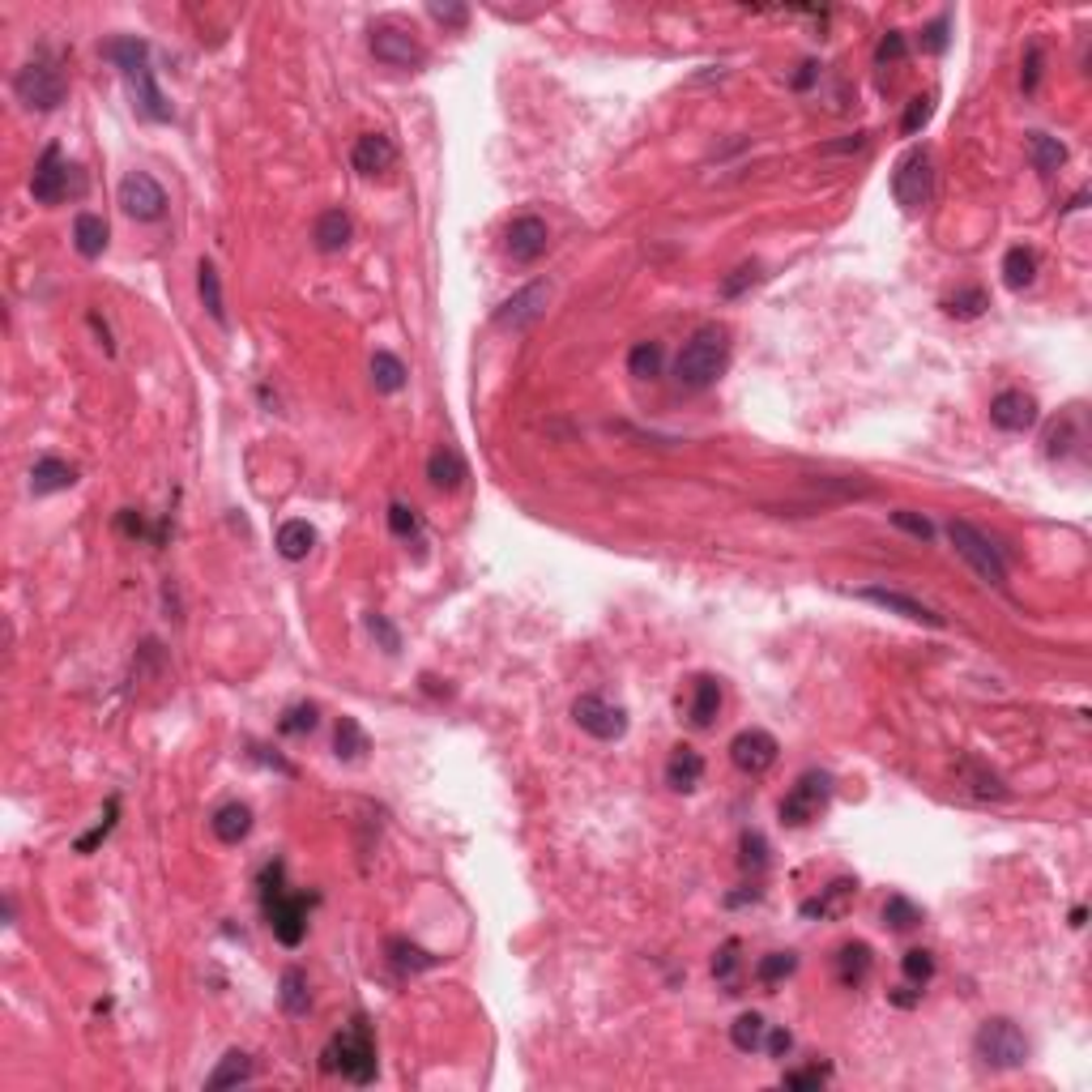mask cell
Listing matches in <instances>:
<instances>
[{
	"label": "cell",
	"instance_id": "6f0895ef",
	"mask_svg": "<svg viewBox=\"0 0 1092 1092\" xmlns=\"http://www.w3.org/2000/svg\"><path fill=\"white\" fill-rule=\"evenodd\" d=\"M427 13H431L435 22H444V26H465V18H469L465 5H427Z\"/></svg>",
	"mask_w": 1092,
	"mask_h": 1092
},
{
	"label": "cell",
	"instance_id": "83f0119b",
	"mask_svg": "<svg viewBox=\"0 0 1092 1092\" xmlns=\"http://www.w3.org/2000/svg\"><path fill=\"white\" fill-rule=\"evenodd\" d=\"M197 291H201V304L214 316L218 325H227V304H223V278H218V265L214 261H201L197 265Z\"/></svg>",
	"mask_w": 1092,
	"mask_h": 1092
},
{
	"label": "cell",
	"instance_id": "5bb4252c",
	"mask_svg": "<svg viewBox=\"0 0 1092 1092\" xmlns=\"http://www.w3.org/2000/svg\"><path fill=\"white\" fill-rule=\"evenodd\" d=\"M547 299H551V287L547 282H529L525 291H516L512 299H503V304L495 308V325L499 329H529L537 316H542V308H547Z\"/></svg>",
	"mask_w": 1092,
	"mask_h": 1092
},
{
	"label": "cell",
	"instance_id": "f5cc1de1",
	"mask_svg": "<svg viewBox=\"0 0 1092 1092\" xmlns=\"http://www.w3.org/2000/svg\"><path fill=\"white\" fill-rule=\"evenodd\" d=\"M785 1088H819L828 1084V1067H806V1071H785Z\"/></svg>",
	"mask_w": 1092,
	"mask_h": 1092
},
{
	"label": "cell",
	"instance_id": "8fae6325",
	"mask_svg": "<svg viewBox=\"0 0 1092 1092\" xmlns=\"http://www.w3.org/2000/svg\"><path fill=\"white\" fill-rule=\"evenodd\" d=\"M261 904H265L269 931H274V939H278L282 948H299V944H304V935H308V904H304V896L278 892V896H269Z\"/></svg>",
	"mask_w": 1092,
	"mask_h": 1092
},
{
	"label": "cell",
	"instance_id": "d590c367",
	"mask_svg": "<svg viewBox=\"0 0 1092 1092\" xmlns=\"http://www.w3.org/2000/svg\"><path fill=\"white\" fill-rule=\"evenodd\" d=\"M372 384L380 393H397L401 384H406V367H401V359L389 355V350H376L372 355Z\"/></svg>",
	"mask_w": 1092,
	"mask_h": 1092
},
{
	"label": "cell",
	"instance_id": "5b68a950",
	"mask_svg": "<svg viewBox=\"0 0 1092 1092\" xmlns=\"http://www.w3.org/2000/svg\"><path fill=\"white\" fill-rule=\"evenodd\" d=\"M828 802H832V777L819 768H806L802 777L789 785V794L781 798V819L789 828H806L811 819L828 811Z\"/></svg>",
	"mask_w": 1092,
	"mask_h": 1092
},
{
	"label": "cell",
	"instance_id": "3957f363",
	"mask_svg": "<svg viewBox=\"0 0 1092 1092\" xmlns=\"http://www.w3.org/2000/svg\"><path fill=\"white\" fill-rule=\"evenodd\" d=\"M973 1050H978V1058L986 1067L1012 1071V1067H1024V1058H1029V1041H1024V1033L1016 1029V1020L990 1016V1020H982L978 1037H973Z\"/></svg>",
	"mask_w": 1092,
	"mask_h": 1092
},
{
	"label": "cell",
	"instance_id": "94428289",
	"mask_svg": "<svg viewBox=\"0 0 1092 1092\" xmlns=\"http://www.w3.org/2000/svg\"><path fill=\"white\" fill-rule=\"evenodd\" d=\"M892 1003H900V1007H914V1003H918V995H909V990H892Z\"/></svg>",
	"mask_w": 1092,
	"mask_h": 1092
},
{
	"label": "cell",
	"instance_id": "cb8c5ba5",
	"mask_svg": "<svg viewBox=\"0 0 1092 1092\" xmlns=\"http://www.w3.org/2000/svg\"><path fill=\"white\" fill-rule=\"evenodd\" d=\"M700 777H704V760H700V751H692V747H675V755H670V764H666V781H670V789H696L700 785Z\"/></svg>",
	"mask_w": 1092,
	"mask_h": 1092
},
{
	"label": "cell",
	"instance_id": "484cf974",
	"mask_svg": "<svg viewBox=\"0 0 1092 1092\" xmlns=\"http://www.w3.org/2000/svg\"><path fill=\"white\" fill-rule=\"evenodd\" d=\"M248 1080H252V1058H248L244 1050H227L223 1063L210 1071L206 1088H210V1092H218V1088H240V1084H248Z\"/></svg>",
	"mask_w": 1092,
	"mask_h": 1092
},
{
	"label": "cell",
	"instance_id": "11a10c76",
	"mask_svg": "<svg viewBox=\"0 0 1092 1092\" xmlns=\"http://www.w3.org/2000/svg\"><path fill=\"white\" fill-rule=\"evenodd\" d=\"M367 632H372V636H380L384 653H397V649H401L397 632H393V624H389V619H384V615H367Z\"/></svg>",
	"mask_w": 1092,
	"mask_h": 1092
},
{
	"label": "cell",
	"instance_id": "60d3db41",
	"mask_svg": "<svg viewBox=\"0 0 1092 1092\" xmlns=\"http://www.w3.org/2000/svg\"><path fill=\"white\" fill-rule=\"evenodd\" d=\"M883 922H887L892 931H914L918 922H922V909H918L909 896H887V904H883Z\"/></svg>",
	"mask_w": 1092,
	"mask_h": 1092
},
{
	"label": "cell",
	"instance_id": "4fadbf2b",
	"mask_svg": "<svg viewBox=\"0 0 1092 1092\" xmlns=\"http://www.w3.org/2000/svg\"><path fill=\"white\" fill-rule=\"evenodd\" d=\"M372 56L384 60V64H397V69H418V64L427 60L423 47L410 39V30L389 26V22L372 26Z\"/></svg>",
	"mask_w": 1092,
	"mask_h": 1092
},
{
	"label": "cell",
	"instance_id": "f1b7e54d",
	"mask_svg": "<svg viewBox=\"0 0 1092 1092\" xmlns=\"http://www.w3.org/2000/svg\"><path fill=\"white\" fill-rule=\"evenodd\" d=\"M1033 278H1037V252L1033 248H1007V257H1003V282L1012 291H1024V287H1033Z\"/></svg>",
	"mask_w": 1092,
	"mask_h": 1092
},
{
	"label": "cell",
	"instance_id": "ffe728a7",
	"mask_svg": "<svg viewBox=\"0 0 1092 1092\" xmlns=\"http://www.w3.org/2000/svg\"><path fill=\"white\" fill-rule=\"evenodd\" d=\"M73 482H77V469L69 461H60V457H43V461H35V469H30V491L35 495L69 491Z\"/></svg>",
	"mask_w": 1092,
	"mask_h": 1092
},
{
	"label": "cell",
	"instance_id": "680465c9",
	"mask_svg": "<svg viewBox=\"0 0 1092 1092\" xmlns=\"http://www.w3.org/2000/svg\"><path fill=\"white\" fill-rule=\"evenodd\" d=\"M789 1046H794V1037H789V1029H772V1033H768V1054H772V1058H785V1054H789Z\"/></svg>",
	"mask_w": 1092,
	"mask_h": 1092
},
{
	"label": "cell",
	"instance_id": "9a60e30c",
	"mask_svg": "<svg viewBox=\"0 0 1092 1092\" xmlns=\"http://www.w3.org/2000/svg\"><path fill=\"white\" fill-rule=\"evenodd\" d=\"M862 602H875V607L883 611H892L900 619H914V624H927V628H944V615L931 611L927 602H918L909 594H900V590H883V585H870V590H858Z\"/></svg>",
	"mask_w": 1092,
	"mask_h": 1092
},
{
	"label": "cell",
	"instance_id": "d6a6232c",
	"mask_svg": "<svg viewBox=\"0 0 1092 1092\" xmlns=\"http://www.w3.org/2000/svg\"><path fill=\"white\" fill-rule=\"evenodd\" d=\"M333 747H338L342 760H363V755L372 751V738H367V730L359 726L355 717H342L338 721V734H333Z\"/></svg>",
	"mask_w": 1092,
	"mask_h": 1092
},
{
	"label": "cell",
	"instance_id": "836d02e7",
	"mask_svg": "<svg viewBox=\"0 0 1092 1092\" xmlns=\"http://www.w3.org/2000/svg\"><path fill=\"white\" fill-rule=\"evenodd\" d=\"M278 999H282V1012H287V1016H308L312 995H308V978H304V973H299V969H287V973H282Z\"/></svg>",
	"mask_w": 1092,
	"mask_h": 1092
},
{
	"label": "cell",
	"instance_id": "d4e9b609",
	"mask_svg": "<svg viewBox=\"0 0 1092 1092\" xmlns=\"http://www.w3.org/2000/svg\"><path fill=\"white\" fill-rule=\"evenodd\" d=\"M870 948L866 944H845L841 952H836V978H841V986L849 990H858L866 978H870Z\"/></svg>",
	"mask_w": 1092,
	"mask_h": 1092
},
{
	"label": "cell",
	"instance_id": "816d5d0a",
	"mask_svg": "<svg viewBox=\"0 0 1092 1092\" xmlns=\"http://www.w3.org/2000/svg\"><path fill=\"white\" fill-rule=\"evenodd\" d=\"M389 529H393L397 537H414V533H418V516H414V508H406V503H393V508H389Z\"/></svg>",
	"mask_w": 1092,
	"mask_h": 1092
},
{
	"label": "cell",
	"instance_id": "d6986e66",
	"mask_svg": "<svg viewBox=\"0 0 1092 1092\" xmlns=\"http://www.w3.org/2000/svg\"><path fill=\"white\" fill-rule=\"evenodd\" d=\"M717 709H721V683H717L713 675L692 679V700H687V717H692V726H696V730L713 726Z\"/></svg>",
	"mask_w": 1092,
	"mask_h": 1092
},
{
	"label": "cell",
	"instance_id": "7c38bea8",
	"mask_svg": "<svg viewBox=\"0 0 1092 1092\" xmlns=\"http://www.w3.org/2000/svg\"><path fill=\"white\" fill-rule=\"evenodd\" d=\"M777 738H772L768 730H743V734H734V743H730V760L738 772H747V777H760V772H768L772 764H777Z\"/></svg>",
	"mask_w": 1092,
	"mask_h": 1092
},
{
	"label": "cell",
	"instance_id": "f546056e",
	"mask_svg": "<svg viewBox=\"0 0 1092 1092\" xmlns=\"http://www.w3.org/2000/svg\"><path fill=\"white\" fill-rule=\"evenodd\" d=\"M853 892H858V879H836V883H828L824 896H815V900L802 904V918H832V914H841L845 900H853Z\"/></svg>",
	"mask_w": 1092,
	"mask_h": 1092
},
{
	"label": "cell",
	"instance_id": "30bf717a",
	"mask_svg": "<svg viewBox=\"0 0 1092 1092\" xmlns=\"http://www.w3.org/2000/svg\"><path fill=\"white\" fill-rule=\"evenodd\" d=\"M573 721H577L585 734L602 738V743H611V738H624V730H628V713L619 709V704L594 696V692L581 696V700L573 704Z\"/></svg>",
	"mask_w": 1092,
	"mask_h": 1092
},
{
	"label": "cell",
	"instance_id": "681fc988",
	"mask_svg": "<svg viewBox=\"0 0 1092 1092\" xmlns=\"http://www.w3.org/2000/svg\"><path fill=\"white\" fill-rule=\"evenodd\" d=\"M931 111H935V98H931V94H922V98H914V103H909V111H904V124H900V128H904V132H909V137H914V132H918V128H927V120H931Z\"/></svg>",
	"mask_w": 1092,
	"mask_h": 1092
},
{
	"label": "cell",
	"instance_id": "b9f144b4",
	"mask_svg": "<svg viewBox=\"0 0 1092 1092\" xmlns=\"http://www.w3.org/2000/svg\"><path fill=\"white\" fill-rule=\"evenodd\" d=\"M900 969H904V978H909L914 986H927L935 978V956L927 948H909V952H904V961H900Z\"/></svg>",
	"mask_w": 1092,
	"mask_h": 1092
},
{
	"label": "cell",
	"instance_id": "f6af8a7d",
	"mask_svg": "<svg viewBox=\"0 0 1092 1092\" xmlns=\"http://www.w3.org/2000/svg\"><path fill=\"white\" fill-rule=\"evenodd\" d=\"M734 973H738V939H730V944L717 952V961H713V978L721 986H730V995H738V990H734Z\"/></svg>",
	"mask_w": 1092,
	"mask_h": 1092
},
{
	"label": "cell",
	"instance_id": "7bdbcfd3",
	"mask_svg": "<svg viewBox=\"0 0 1092 1092\" xmlns=\"http://www.w3.org/2000/svg\"><path fill=\"white\" fill-rule=\"evenodd\" d=\"M115 815H120V798H107V811H103V819H98V824L81 836L77 841V853H90L94 845H103L107 836H111V828H115Z\"/></svg>",
	"mask_w": 1092,
	"mask_h": 1092
},
{
	"label": "cell",
	"instance_id": "4316f807",
	"mask_svg": "<svg viewBox=\"0 0 1092 1092\" xmlns=\"http://www.w3.org/2000/svg\"><path fill=\"white\" fill-rule=\"evenodd\" d=\"M312 240H316L321 252H342L350 244V218L342 210H325L312 227Z\"/></svg>",
	"mask_w": 1092,
	"mask_h": 1092
},
{
	"label": "cell",
	"instance_id": "44dd1931",
	"mask_svg": "<svg viewBox=\"0 0 1092 1092\" xmlns=\"http://www.w3.org/2000/svg\"><path fill=\"white\" fill-rule=\"evenodd\" d=\"M214 836L223 845H240L244 836L252 832V806H244V802H227V806H218L214 811Z\"/></svg>",
	"mask_w": 1092,
	"mask_h": 1092
},
{
	"label": "cell",
	"instance_id": "8992f818",
	"mask_svg": "<svg viewBox=\"0 0 1092 1092\" xmlns=\"http://www.w3.org/2000/svg\"><path fill=\"white\" fill-rule=\"evenodd\" d=\"M948 537H952V547H956V556H961L973 573H978L986 585H995V590H1003L1007 585V564L995 547H990V537L982 529H973L969 520H948Z\"/></svg>",
	"mask_w": 1092,
	"mask_h": 1092
},
{
	"label": "cell",
	"instance_id": "7402d4cb",
	"mask_svg": "<svg viewBox=\"0 0 1092 1092\" xmlns=\"http://www.w3.org/2000/svg\"><path fill=\"white\" fill-rule=\"evenodd\" d=\"M427 478H431V486H440V491H457V486L465 482L461 452L457 448H435L427 457Z\"/></svg>",
	"mask_w": 1092,
	"mask_h": 1092
},
{
	"label": "cell",
	"instance_id": "277c9868",
	"mask_svg": "<svg viewBox=\"0 0 1092 1092\" xmlns=\"http://www.w3.org/2000/svg\"><path fill=\"white\" fill-rule=\"evenodd\" d=\"M13 94H18L30 111H56L64 103V94H69V81H64V73L47 56H35L13 77Z\"/></svg>",
	"mask_w": 1092,
	"mask_h": 1092
},
{
	"label": "cell",
	"instance_id": "7a4b0ae2",
	"mask_svg": "<svg viewBox=\"0 0 1092 1092\" xmlns=\"http://www.w3.org/2000/svg\"><path fill=\"white\" fill-rule=\"evenodd\" d=\"M325 1071H342L350 1084H372L376 1080V1046H372V1033H367V1020L355 1016L325 1046Z\"/></svg>",
	"mask_w": 1092,
	"mask_h": 1092
},
{
	"label": "cell",
	"instance_id": "603a6c76",
	"mask_svg": "<svg viewBox=\"0 0 1092 1092\" xmlns=\"http://www.w3.org/2000/svg\"><path fill=\"white\" fill-rule=\"evenodd\" d=\"M73 248L86 261L103 257V248H107V223H103V218H98V214H77L73 218Z\"/></svg>",
	"mask_w": 1092,
	"mask_h": 1092
},
{
	"label": "cell",
	"instance_id": "e0dca14e",
	"mask_svg": "<svg viewBox=\"0 0 1092 1092\" xmlns=\"http://www.w3.org/2000/svg\"><path fill=\"white\" fill-rule=\"evenodd\" d=\"M990 423L999 431H1029L1037 423V401L1020 389H1007L990 401Z\"/></svg>",
	"mask_w": 1092,
	"mask_h": 1092
},
{
	"label": "cell",
	"instance_id": "ee69618b",
	"mask_svg": "<svg viewBox=\"0 0 1092 1092\" xmlns=\"http://www.w3.org/2000/svg\"><path fill=\"white\" fill-rule=\"evenodd\" d=\"M316 721H321L316 704H295V709H287V717L278 721V730H282V734H312Z\"/></svg>",
	"mask_w": 1092,
	"mask_h": 1092
},
{
	"label": "cell",
	"instance_id": "1f68e13d",
	"mask_svg": "<svg viewBox=\"0 0 1092 1092\" xmlns=\"http://www.w3.org/2000/svg\"><path fill=\"white\" fill-rule=\"evenodd\" d=\"M1029 158H1033V166L1041 175H1050L1067 162V145L1058 137H1050V132H1029Z\"/></svg>",
	"mask_w": 1092,
	"mask_h": 1092
},
{
	"label": "cell",
	"instance_id": "8d00e7d4",
	"mask_svg": "<svg viewBox=\"0 0 1092 1092\" xmlns=\"http://www.w3.org/2000/svg\"><path fill=\"white\" fill-rule=\"evenodd\" d=\"M628 372L636 380H653L662 376V342H636L628 350Z\"/></svg>",
	"mask_w": 1092,
	"mask_h": 1092
},
{
	"label": "cell",
	"instance_id": "9c48e42d",
	"mask_svg": "<svg viewBox=\"0 0 1092 1092\" xmlns=\"http://www.w3.org/2000/svg\"><path fill=\"white\" fill-rule=\"evenodd\" d=\"M77 166L64 162L60 154V145H47L39 162H35V175H30V197L39 201V206H60L64 197H69V179H73Z\"/></svg>",
	"mask_w": 1092,
	"mask_h": 1092
},
{
	"label": "cell",
	"instance_id": "bcb514c9",
	"mask_svg": "<svg viewBox=\"0 0 1092 1092\" xmlns=\"http://www.w3.org/2000/svg\"><path fill=\"white\" fill-rule=\"evenodd\" d=\"M755 282H760V265H738L734 274L721 282V295H726V299H738L747 287H755Z\"/></svg>",
	"mask_w": 1092,
	"mask_h": 1092
},
{
	"label": "cell",
	"instance_id": "e575fe53",
	"mask_svg": "<svg viewBox=\"0 0 1092 1092\" xmlns=\"http://www.w3.org/2000/svg\"><path fill=\"white\" fill-rule=\"evenodd\" d=\"M764 1033H768V1024L760 1012H743L734 1024H730V1041H734V1050H743V1054H755L764 1046Z\"/></svg>",
	"mask_w": 1092,
	"mask_h": 1092
},
{
	"label": "cell",
	"instance_id": "f907efd6",
	"mask_svg": "<svg viewBox=\"0 0 1092 1092\" xmlns=\"http://www.w3.org/2000/svg\"><path fill=\"white\" fill-rule=\"evenodd\" d=\"M1020 86L1024 94H1033L1041 86V47L1029 43V52H1024V73H1020Z\"/></svg>",
	"mask_w": 1092,
	"mask_h": 1092
},
{
	"label": "cell",
	"instance_id": "52a82bcc",
	"mask_svg": "<svg viewBox=\"0 0 1092 1092\" xmlns=\"http://www.w3.org/2000/svg\"><path fill=\"white\" fill-rule=\"evenodd\" d=\"M931 154L927 149H909L900 162H896V171H892V197H896V206L900 210H922L931 201Z\"/></svg>",
	"mask_w": 1092,
	"mask_h": 1092
},
{
	"label": "cell",
	"instance_id": "6125c7cd",
	"mask_svg": "<svg viewBox=\"0 0 1092 1092\" xmlns=\"http://www.w3.org/2000/svg\"><path fill=\"white\" fill-rule=\"evenodd\" d=\"M1084 922H1088V909H1084V904H1075V909H1071V927H1084Z\"/></svg>",
	"mask_w": 1092,
	"mask_h": 1092
},
{
	"label": "cell",
	"instance_id": "74e56055",
	"mask_svg": "<svg viewBox=\"0 0 1092 1092\" xmlns=\"http://www.w3.org/2000/svg\"><path fill=\"white\" fill-rule=\"evenodd\" d=\"M944 308H948V316H956V321H978V316L990 308V295L982 287H965V291H956Z\"/></svg>",
	"mask_w": 1092,
	"mask_h": 1092
},
{
	"label": "cell",
	"instance_id": "7dc6e473",
	"mask_svg": "<svg viewBox=\"0 0 1092 1092\" xmlns=\"http://www.w3.org/2000/svg\"><path fill=\"white\" fill-rule=\"evenodd\" d=\"M892 525L896 529H904V533H914L918 542H931L935 537V525L927 516H918V512H909V508H900V512H892Z\"/></svg>",
	"mask_w": 1092,
	"mask_h": 1092
},
{
	"label": "cell",
	"instance_id": "91938a15",
	"mask_svg": "<svg viewBox=\"0 0 1092 1092\" xmlns=\"http://www.w3.org/2000/svg\"><path fill=\"white\" fill-rule=\"evenodd\" d=\"M815 73H819V64L806 60V64H802V73L794 77V86H798V90H806V86H811V81H815Z\"/></svg>",
	"mask_w": 1092,
	"mask_h": 1092
},
{
	"label": "cell",
	"instance_id": "2e32d148",
	"mask_svg": "<svg viewBox=\"0 0 1092 1092\" xmlns=\"http://www.w3.org/2000/svg\"><path fill=\"white\" fill-rule=\"evenodd\" d=\"M547 240H551V231H547V223L537 214L512 218V227H508V257L516 265H533L547 252Z\"/></svg>",
	"mask_w": 1092,
	"mask_h": 1092
},
{
	"label": "cell",
	"instance_id": "ba28073f",
	"mask_svg": "<svg viewBox=\"0 0 1092 1092\" xmlns=\"http://www.w3.org/2000/svg\"><path fill=\"white\" fill-rule=\"evenodd\" d=\"M120 210L128 218H137V223H158V218L166 214V193H162V184L154 175H145V171H132L120 179Z\"/></svg>",
	"mask_w": 1092,
	"mask_h": 1092
},
{
	"label": "cell",
	"instance_id": "f35d334b",
	"mask_svg": "<svg viewBox=\"0 0 1092 1092\" xmlns=\"http://www.w3.org/2000/svg\"><path fill=\"white\" fill-rule=\"evenodd\" d=\"M389 961H393L401 973H418V969H431L435 956L423 952V948H414V944H406V939H389Z\"/></svg>",
	"mask_w": 1092,
	"mask_h": 1092
},
{
	"label": "cell",
	"instance_id": "9f6ffc18",
	"mask_svg": "<svg viewBox=\"0 0 1092 1092\" xmlns=\"http://www.w3.org/2000/svg\"><path fill=\"white\" fill-rule=\"evenodd\" d=\"M922 47H927V52H944L948 47V18H935L927 30H922Z\"/></svg>",
	"mask_w": 1092,
	"mask_h": 1092
},
{
	"label": "cell",
	"instance_id": "ac0fdd59",
	"mask_svg": "<svg viewBox=\"0 0 1092 1092\" xmlns=\"http://www.w3.org/2000/svg\"><path fill=\"white\" fill-rule=\"evenodd\" d=\"M350 162H355L359 175H380L397 162V145L384 137V132H367V137H359L355 149H350Z\"/></svg>",
	"mask_w": 1092,
	"mask_h": 1092
},
{
	"label": "cell",
	"instance_id": "ab89813d",
	"mask_svg": "<svg viewBox=\"0 0 1092 1092\" xmlns=\"http://www.w3.org/2000/svg\"><path fill=\"white\" fill-rule=\"evenodd\" d=\"M794 969H798V956L794 952H772V956H764V961L755 965V982H760V986H777Z\"/></svg>",
	"mask_w": 1092,
	"mask_h": 1092
},
{
	"label": "cell",
	"instance_id": "4dcf8cb0",
	"mask_svg": "<svg viewBox=\"0 0 1092 1092\" xmlns=\"http://www.w3.org/2000/svg\"><path fill=\"white\" fill-rule=\"evenodd\" d=\"M316 547V529L308 520H287L278 529V556L282 560H308V551Z\"/></svg>",
	"mask_w": 1092,
	"mask_h": 1092
},
{
	"label": "cell",
	"instance_id": "db71d44e",
	"mask_svg": "<svg viewBox=\"0 0 1092 1092\" xmlns=\"http://www.w3.org/2000/svg\"><path fill=\"white\" fill-rule=\"evenodd\" d=\"M904 52H909V47H904V35H900V30H887V35L879 39L875 60L879 64H896V60H904Z\"/></svg>",
	"mask_w": 1092,
	"mask_h": 1092
},
{
	"label": "cell",
	"instance_id": "c3c4849f",
	"mask_svg": "<svg viewBox=\"0 0 1092 1092\" xmlns=\"http://www.w3.org/2000/svg\"><path fill=\"white\" fill-rule=\"evenodd\" d=\"M768 866V841L760 832H743V870H764Z\"/></svg>",
	"mask_w": 1092,
	"mask_h": 1092
},
{
	"label": "cell",
	"instance_id": "6da1fadb",
	"mask_svg": "<svg viewBox=\"0 0 1092 1092\" xmlns=\"http://www.w3.org/2000/svg\"><path fill=\"white\" fill-rule=\"evenodd\" d=\"M726 359H730V329L709 321V325H700L692 338L683 342L679 363H675V376H679L683 389L700 393V389H709L721 372H726Z\"/></svg>",
	"mask_w": 1092,
	"mask_h": 1092
}]
</instances>
